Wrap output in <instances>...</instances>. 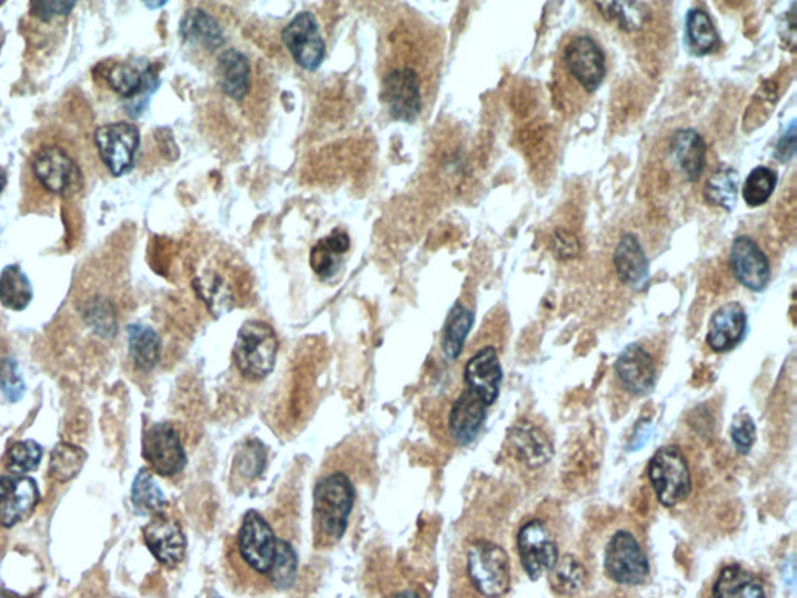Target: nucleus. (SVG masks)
Listing matches in <instances>:
<instances>
[{
	"label": "nucleus",
	"instance_id": "nucleus-4",
	"mask_svg": "<svg viewBox=\"0 0 797 598\" xmlns=\"http://www.w3.org/2000/svg\"><path fill=\"white\" fill-rule=\"evenodd\" d=\"M561 87L575 89L577 96H592L605 81L606 57L601 46L587 33H575L564 42L559 52Z\"/></svg>",
	"mask_w": 797,
	"mask_h": 598
},
{
	"label": "nucleus",
	"instance_id": "nucleus-43",
	"mask_svg": "<svg viewBox=\"0 0 797 598\" xmlns=\"http://www.w3.org/2000/svg\"><path fill=\"white\" fill-rule=\"evenodd\" d=\"M756 425H754L753 418L749 415H738L734 419L733 429H730V437H733L735 449L738 452L746 456L753 449L754 442H756Z\"/></svg>",
	"mask_w": 797,
	"mask_h": 598
},
{
	"label": "nucleus",
	"instance_id": "nucleus-20",
	"mask_svg": "<svg viewBox=\"0 0 797 598\" xmlns=\"http://www.w3.org/2000/svg\"><path fill=\"white\" fill-rule=\"evenodd\" d=\"M748 331V317L738 302H727L710 318L707 345L714 352H729L737 348Z\"/></svg>",
	"mask_w": 797,
	"mask_h": 598
},
{
	"label": "nucleus",
	"instance_id": "nucleus-9",
	"mask_svg": "<svg viewBox=\"0 0 797 598\" xmlns=\"http://www.w3.org/2000/svg\"><path fill=\"white\" fill-rule=\"evenodd\" d=\"M142 456L150 471L161 477H175L188 465L180 433L172 425L158 422L146 430L142 438Z\"/></svg>",
	"mask_w": 797,
	"mask_h": 598
},
{
	"label": "nucleus",
	"instance_id": "nucleus-14",
	"mask_svg": "<svg viewBox=\"0 0 797 598\" xmlns=\"http://www.w3.org/2000/svg\"><path fill=\"white\" fill-rule=\"evenodd\" d=\"M735 279L745 289L764 291L771 282V262L760 245L750 236L735 237L729 256Z\"/></svg>",
	"mask_w": 797,
	"mask_h": 598
},
{
	"label": "nucleus",
	"instance_id": "nucleus-44",
	"mask_svg": "<svg viewBox=\"0 0 797 598\" xmlns=\"http://www.w3.org/2000/svg\"><path fill=\"white\" fill-rule=\"evenodd\" d=\"M77 3L76 2H50V0H46V2H33L32 6H30V11H32V14L34 18L40 19V21L49 22L52 21V19L66 17V14L71 13L73 9H76Z\"/></svg>",
	"mask_w": 797,
	"mask_h": 598
},
{
	"label": "nucleus",
	"instance_id": "nucleus-22",
	"mask_svg": "<svg viewBox=\"0 0 797 598\" xmlns=\"http://www.w3.org/2000/svg\"><path fill=\"white\" fill-rule=\"evenodd\" d=\"M614 267L620 281L632 290H644L649 279V262L637 236L625 235L614 251Z\"/></svg>",
	"mask_w": 797,
	"mask_h": 598
},
{
	"label": "nucleus",
	"instance_id": "nucleus-16",
	"mask_svg": "<svg viewBox=\"0 0 797 598\" xmlns=\"http://www.w3.org/2000/svg\"><path fill=\"white\" fill-rule=\"evenodd\" d=\"M489 407L480 396L462 388L447 411L446 429L455 446H468L484 429Z\"/></svg>",
	"mask_w": 797,
	"mask_h": 598
},
{
	"label": "nucleus",
	"instance_id": "nucleus-15",
	"mask_svg": "<svg viewBox=\"0 0 797 598\" xmlns=\"http://www.w3.org/2000/svg\"><path fill=\"white\" fill-rule=\"evenodd\" d=\"M40 499V488L33 477L21 474L0 477V527L18 526L32 515Z\"/></svg>",
	"mask_w": 797,
	"mask_h": 598
},
{
	"label": "nucleus",
	"instance_id": "nucleus-33",
	"mask_svg": "<svg viewBox=\"0 0 797 598\" xmlns=\"http://www.w3.org/2000/svg\"><path fill=\"white\" fill-rule=\"evenodd\" d=\"M738 185H740V175L737 170H734L733 167H721L707 180L704 197L717 208L726 209L729 212L734 211L737 206Z\"/></svg>",
	"mask_w": 797,
	"mask_h": 598
},
{
	"label": "nucleus",
	"instance_id": "nucleus-45",
	"mask_svg": "<svg viewBox=\"0 0 797 598\" xmlns=\"http://www.w3.org/2000/svg\"><path fill=\"white\" fill-rule=\"evenodd\" d=\"M579 245L574 236L566 231H558L555 235V252L559 259H570L577 256Z\"/></svg>",
	"mask_w": 797,
	"mask_h": 598
},
{
	"label": "nucleus",
	"instance_id": "nucleus-42",
	"mask_svg": "<svg viewBox=\"0 0 797 598\" xmlns=\"http://www.w3.org/2000/svg\"><path fill=\"white\" fill-rule=\"evenodd\" d=\"M197 290L203 291L205 301L213 309V305H219V316L225 313L223 310L229 308V290L227 282L217 273H209L206 278L197 279Z\"/></svg>",
	"mask_w": 797,
	"mask_h": 598
},
{
	"label": "nucleus",
	"instance_id": "nucleus-19",
	"mask_svg": "<svg viewBox=\"0 0 797 598\" xmlns=\"http://www.w3.org/2000/svg\"><path fill=\"white\" fill-rule=\"evenodd\" d=\"M501 379L504 371H501L499 355L492 347L478 349L466 362L462 372L465 387L480 396L488 407L499 399Z\"/></svg>",
	"mask_w": 797,
	"mask_h": 598
},
{
	"label": "nucleus",
	"instance_id": "nucleus-37",
	"mask_svg": "<svg viewBox=\"0 0 797 598\" xmlns=\"http://www.w3.org/2000/svg\"><path fill=\"white\" fill-rule=\"evenodd\" d=\"M267 450L259 441H248L242 450L237 452L235 466H232V480L251 481L260 476L266 469Z\"/></svg>",
	"mask_w": 797,
	"mask_h": 598
},
{
	"label": "nucleus",
	"instance_id": "nucleus-29",
	"mask_svg": "<svg viewBox=\"0 0 797 598\" xmlns=\"http://www.w3.org/2000/svg\"><path fill=\"white\" fill-rule=\"evenodd\" d=\"M128 348L138 370L151 371L157 367L161 357V340L150 326L131 325L128 328Z\"/></svg>",
	"mask_w": 797,
	"mask_h": 598
},
{
	"label": "nucleus",
	"instance_id": "nucleus-31",
	"mask_svg": "<svg viewBox=\"0 0 797 598\" xmlns=\"http://www.w3.org/2000/svg\"><path fill=\"white\" fill-rule=\"evenodd\" d=\"M131 502L138 515L158 516L166 512L169 502L150 469L143 468L136 476L131 488Z\"/></svg>",
	"mask_w": 797,
	"mask_h": 598
},
{
	"label": "nucleus",
	"instance_id": "nucleus-46",
	"mask_svg": "<svg viewBox=\"0 0 797 598\" xmlns=\"http://www.w3.org/2000/svg\"><path fill=\"white\" fill-rule=\"evenodd\" d=\"M784 138L779 147H777L776 157L780 158L781 161H788V159L795 155V127L789 128V133L784 136Z\"/></svg>",
	"mask_w": 797,
	"mask_h": 598
},
{
	"label": "nucleus",
	"instance_id": "nucleus-10",
	"mask_svg": "<svg viewBox=\"0 0 797 598\" xmlns=\"http://www.w3.org/2000/svg\"><path fill=\"white\" fill-rule=\"evenodd\" d=\"M103 165L114 177H122L135 166L141 134L133 123L118 122L99 127L94 134Z\"/></svg>",
	"mask_w": 797,
	"mask_h": 598
},
{
	"label": "nucleus",
	"instance_id": "nucleus-30",
	"mask_svg": "<svg viewBox=\"0 0 797 598\" xmlns=\"http://www.w3.org/2000/svg\"><path fill=\"white\" fill-rule=\"evenodd\" d=\"M686 42L694 56H709L719 46V34L707 11L691 9L686 18Z\"/></svg>",
	"mask_w": 797,
	"mask_h": 598
},
{
	"label": "nucleus",
	"instance_id": "nucleus-12",
	"mask_svg": "<svg viewBox=\"0 0 797 598\" xmlns=\"http://www.w3.org/2000/svg\"><path fill=\"white\" fill-rule=\"evenodd\" d=\"M32 172L52 196H64L80 185L81 173L76 159L57 146H46L34 153Z\"/></svg>",
	"mask_w": 797,
	"mask_h": 598
},
{
	"label": "nucleus",
	"instance_id": "nucleus-2",
	"mask_svg": "<svg viewBox=\"0 0 797 598\" xmlns=\"http://www.w3.org/2000/svg\"><path fill=\"white\" fill-rule=\"evenodd\" d=\"M353 479L343 469L322 472L313 489V546L330 549L343 539L356 505Z\"/></svg>",
	"mask_w": 797,
	"mask_h": 598
},
{
	"label": "nucleus",
	"instance_id": "nucleus-39",
	"mask_svg": "<svg viewBox=\"0 0 797 598\" xmlns=\"http://www.w3.org/2000/svg\"><path fill=\"white\" fill-rule=\"evenodd\" d=\"M104 79L108 80V84L112 88V91L118 92L119 96L126 97V99H133L147 87V79L141 69L130 63H116L112 66L110 71L107 72Z\"/></svg>",
	"mask_w": 797,
	"mask_h": 598
},
{
	"label": "nucleus",
	"instance_id": "nucleus-35",
	"mask_svg": "<svg viewBox=\"0 0 797 598\" xmlns=\"http://www.w3.org/2000/svg\"><path fill=\"white\" fill-rule=\"evenodd\" d=\"M548 574H550L551 588L561 596H574L585 585V567L571 555L559 557L558 562Z\"/></svg>",
	"mask_w": 797,
	"mask_h": 598
},
{
	"label": "nucleus",
	"instance_id": "nucleus-25",
	"mask_svg": "<svg viewBox=\"0 0 797 598\" xmlns=\"http://www.w3.org/2000/svg\"><path fill=\"white\" fill-rule=\"evenodd\" d=\"M180 34L189 44L198 46L208 52H213L225 44V34L219 21L201 9L189 10L182 17Z\"/></svg>",
	"mask_w": 797,
	"mask_h": 598
},
{
	"label": "nucleus",
	"instance_id": "nucleus-6",
	"mask_svg": "<svg viewBox=\"0 0 797 598\" xmlns=\"http://www.w3.org/2000/svg\"><path fill=\"white\" fill-rule=\"evenodd\" d=\"M648 479L659 504L673 508L690 496L691 471L679 446H665L649 460Z\"/></svg>",
	"mask_w": 797,
	"mask_h": 598
},
{
	"label": "nucleus",
	"instance_id": "nucleus-23",
	"mask_svg": "<svg viewBox=\"0 0 797 598\" xmlns=\"http://www.w3.org/2000/svg\"><path fill=\"white\" fill-rule=\"evenodd\" d=\"M509 441H511L515 456L528 468H540V466L547 465L554 456L551 441L539 427L531 422H522V425L512 427Z\"/></svg>",
	"mask_w": 797,
	"mask_h": 598
},
{
	"label": "nucleus",
	"instance_id": "nucleus-28",
	"mask_svg": "<svg viewBox=\"0 0 797 598\" xmlns=\"http://www.w3.org/2000/svg\"><path fill=\"white\" fill-rule=\"evenodd\" d=\"M33 299V287L29 276L18 263L7 266L0 273V302L3 308L22 312Z\"/></svg>",
	"mask_w": 797,
	"mask_h": 598
},
{
	"label": "nucleus",
	"instance_id": "nucleus-17",
	"mask_svg": "<svg viewBox=\"0 0 797 598\" xmlns=\"http://www.w3.org/2000/svg\"><path fill=\"white\" fill-rule=\"evenodd\" d=\"M143 541L159 565L175 569L185 561L188 539L180 522L166 512L153 516L149 526L143 528Z\"/></svg>",
	"mask_w": 797,
	"mask_h": 598
},
{
	"label": "nucleus",
	"instance_id": "nucleus-26",
	"mask_svg": "<svg viewBox=\"0 0 797 598\" xmlns=\"http://www.w3.org/2000/svg\"><path fill=\"white\" fill-rule=\"evenodd\" d=\"M714 598H766L764 585L749 570L730 565L721 570L715 581Z\"/></svg>",
	"mask_w": 797,
	"mask_h": 598
},
{
	"label": "nucleus",
	"instance_id": "nucleus-11",
	"mask_svg": "<svg viewBox=\"0 0 797 598\" xmlns=\"http://www.w3.org/2000/svg\"><path fill=\"white\" fill-rule=\"evenodd\" d=\"M282 41L293 60L306 71H317L325 60L326 44L320 24L310 11H301L291 19L283 29Z\"/></svg>",
	"mask_w": 797,
	"mask_h": 598
},
{
	"label": "nucleus",
	"instance_id": "nucleus-5",
	"mask_svg": "<svg viewBox=\"0 0 797 598\" xmlns=\"http://www.w3.org/2000/svg\"><path fill=\"white\" fill-rule=\"evenodd\" d=\"M278 352L279 340L273 328L252 320L239 329L232 359L245 379L262 380L273 371Z\"/></svg>",
	"mask_w": 797,
	"mask_h": 598
},
{
	"label": "nucleus",
	"instance_id": "nucleus-8",
	"mask_svg": "<svg viewBox=\"0 0 797 598\" xmlns=\"http://www.w3.org/2000/svg\"><path fill=\"white\" fill-rule=\"evenodd\" d=\"M517 550L520 565L532 581L550 572L559 559L558 539L544 519H530L520 527Z\"/></svg>",
	"mask_w": 797,
	"mask_h": 598
},
{
	"label": "nucleus",
	"instance_id": "nucleus-3",
	"mask_svg": "<svg viewBox=\"0 0 797 598\" xmlns=\"http://www.w3.org/2000/svg\"><path fill=\"white\" fill-rule=\"evenodd\" d=\"M461 574L469 588L481 598H501L511 589L509 555L499 544L477 538L461 551Z\"/></svg>",
	"mask_w": 797,
	"mask_h": 598
},
{
	"label": "nucleus",
	"instance_id": "nucleus-7",
	"mask_svg": "<svg viewBox=\"0 0 797 598\" xmlns=\"http://www.w3.org/2000/svg\"><path fill=\"white\" fill-rule=\"evenodd\" d=\"M605 570L617 585L639 586L647 581L649 562L639 539L628 530L610 536L605 550Z\"/></svg>",
	"mask_w": 797,
	"mask_h": 598
},
{
	"label": "nucleus",
	"instance_id": "nucleus-41",
	"mask_svg": "<svg viewBox=\"0 0 797 598\" xmlns=\"http://www.w3.org/2000/svg\"><path fill=\"white\" fill-rule=\"evenodd\" d=\"M0 390L7 401H21L26 393V382L22 379L17 360L6 359L0 362Z\"/></svg>",
	"mask_w": 797,
	"mask_h": 598
},
{
	"label": "nucleus",
	"instance_id": "nucleus-47",
	"mask_svg": "<svg viewBox=\"0 0 797 598\" xmlns=\"http://www.w3.org/2000/svg\"><path fill=\"white\" fill-rule=\"evenodd\" d=\"M6 186H7L6 170H3L2 167H0V193L3 192V189H6Z\"/></svg>",
	"mask_w": 797,
	"mask_h": 598
},
{
	"label": "nucleus",
	"instance_id": "nucleus-40",
	"mask_svg": "<svg viewBox=\"0 0 797 598\" xmlns=\"http://www.w3.org/2000/svg\"><path fill=\"white\" fill-rule=\"evenodd\" d=\"M42 448L37 441L26 440L14 442L6 456V466L11 474L32 472L41 464Z\"/></svg>",
	"mask_w": 797,
	"mask_h": 598
},
{
	"label": "nucleus",
	"instance_id": "nucleus-24",
	"mask_svg": "<svg viewBox=\"0 0 797 598\" xmlns=\"http://www.w3.org/2000/svg\"><path fill=\"white\" fill-rule=\"evenodd\" d=\"M251 66L240 50L229 49L221 53L217 63V81L229 99L240 100L250 91Z\"/></svg>",
	"mask_w": 797,
	"mask_h": 598
},
{
	"label": "nucleus",
	"instance_id": "nucleus-38",
	"mask_svg": "<svg viewBox=\"0 0 797 598\" xmlns=\"http://www.w3.org/2000/svg\"><path fill=\"white\" fill-rule=\"evenodd\" d=\"M777 186V173L769 167H756L743 186V200L750 208H758L771 198Z\"/></svg>",
	"mask_w": 797,
	"mask_h": 598
},
{
	"label": "nucleus",
	"instance_id": "nucleus-1",
	"mask_svg": "<svg viewBox=\"0 0 797 598\" xmlns=\"http://www.w3.org/2000/svg\"><path fill=\"white\" fill-rule=\"evenodd\" d=\"M298 554L286 527L259 510L247 511L225 547V572L240 594L282 592L297 581Z\"/></svg>",
	"mask_w": 797,
	"mask_h": 598
},
{
	"label": "nucleus",
	"instance_id": "nucleus-13",
	"mask_svg": "<svg viewBox=\"0 0 797 598\" xmlns=\"http://www.w3.org/2000/svg\"><path fill=\"white\" fill-rule=\"evenodd\" d=\"M614 371L626 393L640 398L655 388L659 379V362L647 347L632 343L618 356Z\"/></svg>",
	"mask_w": 797,
	"mask_h": 598
},
{
	"label": "nucleus",
	"instance_id": "nucleus-36",
	"mask_svg": "<svg viewBox=\"0 0 797 598\" xmlns=\"http://www.w3.org/2000/svg\"><path fill=\"white\" fill-rule=\"evenodd\" d=\"M83 318L89 328L102 339H112L118 333V316L114 306L107 298L89 299L84 305Z\"/></svg>",
	"mask_w": 797,
	"mask_h": 598
},
{
	"label": "nucleus",
	"instance_id": "nucleus-27",
	"mask_svg": "<svg viewBox=\"0 0 797 598\" xmlns=\"http://www.w3.org/2000/svg\"><path fill=\"white\" fill-rule=\"evenodd\" d=\"M351 248V240L341 229L325 237L310 252V266L321 279H329L340 268V258Z\"/></svg>",
	"mask_w": 797,
	"mask_h": 598
},
{
	"label": "nucleus",
	"instance_id": "nucleus-21",
	"mask_svg": "<svg viewBox=\"0 0 797 598\" xmlns=\"http://www.w3.org/2000/svg\"><path fill=\"white\" fill-rule=\"evenodd\" d=\"M670 158L684 180L698 181L707 162V147L701 134L690 128L676 131L670 141Z\"/></svg>",
	"mask_w": 797,
	"mask_h": 598
},
{
	"label": "nucleus",
	"instance_id": "nucleus-32",
	"mask_svg": "<svg viewBox=\"0 0 797 598\" xmlns=\"http://www.w3.org/2000/svg\"><path fill=\"white\" fill-rule=\"evenodd\" d=\"M474 325V312L466 306H454L447 317L445 331H442L441 347L447 359L455 360L461 355Z\"/></svg>",
	"mask_w": 797,
	"mask_h": 598
},
{
	"label": "nucleus",
	"instance_id": "nucleus-34",
	"mask_svg": "<svg viewBox=\"0 0 797 598\" xmlns=\"http://www.w3.org/2000/svg\"><path fill=\"white\" fill-rule=\"evenodd\" d=\"M88 454L79 446L71 442H60L52 450L50 456L49 472L52 479L66 484V481L76 479L79 476L84 464H87Z\"/></svg>",
	"mask_w": 797,
	"mask_h": 598
},
{
	"label": "nucleus",
	"instance_id": "nucleus-18",
	"mask_svg": "<svg viewBox=\"0 0 797 598\" xmlns=\"http://www.w3.org/2000/svg\"><path fill=\"white\" fill-rule=\"evenodd\" d=\"M382 97L392 119L414 122L421 112L418 73L410 68L395 69L385 77Z\"/></svg>",
	"mask_w": 797,
	"mask_h": 598
}]
</instances>
